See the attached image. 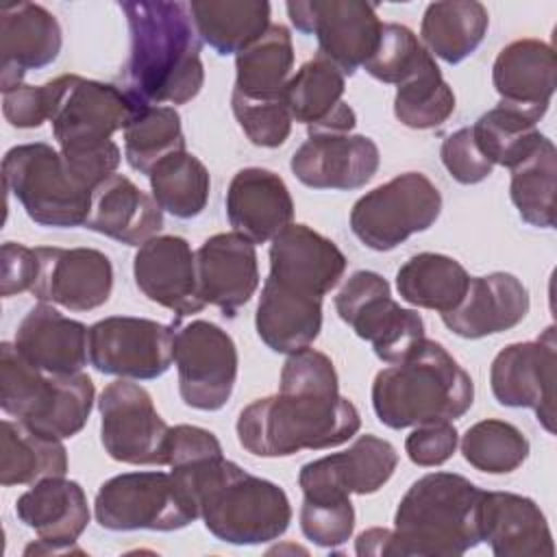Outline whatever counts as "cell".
Returning a JSON list of instances; mask_svg holds the SVG:
<instances>
[{
  "label": "cell",
  "mask_w": 557,
  "mask_h": 557,
  "mask_svg": "<svg viewBox=\"0 0 557 557\" xmlns=\"http://www.w3.org/2000/svg\"><path fill=\"white\" fill-rule=\"evenodd\" d=\"M174 363L178 370V394L198 411L222 409L237 381V346L233 337L213 322H174Z\"/></svg>",
  "instance_id": "cell-12"
},
{
  "label": "cell",
  "mask_w": 557,
  "mask_h": 557,
  "mask_svg": "<svg viewBox=\"0 0 557 557\" xmlns=\"http://www.w3.org/2000/svg\"><path fill=\"white\" fill-rule=\"evenodd\" d=\"M17 352L46 374L83 372L89 359V329L39 302L22 318L15 331Z\"/></svg>",
  "instance_id": "cell-27"
},
{
  "label": "cell",
  "mask_w": 557,
  "mask_h": 557,
  "mask_svg": "<svg viewBox=\"0 0 557 557\" xmlns=\"http://www.w3.org/2000/svg\"><path fill=\"white\" fill-rule=\"evenodd\" d=\"M2 113L15 128H37L50 120V87L20 83L2 91Z\"/></svg>",
  "instance_id": "cell-49"
},
{
  "label": "cell",
  "mask_w": 557,
  "mask_h": 557,
  "mask_svg": "<svg viewBox=\"0 0 557 557\" xmlns=\"http://www.w3.org/2000/svg\"><path fill=\"white\" fill-rule=\"evenodd\" d=\"M172 476L196 503L207 531L226 544H265L278 540L292 522L285 490L248 474L224 455Z\"/></svg>",
  "instance_id": "cell-4"
},
{
  "label": "cell",
  "mask_w": 557,
  "mask_h": 557,
  "mask_svg": "<svg viewBox=\"0 0 557 557\" xmlns=\"http://www.w3.org/2000/svg\"><path fill=\"white\" fill-rule=\"evenodd\" d=\"M39 270L33 296L70 311H91L102 307L113 289V265L96 248H35Z\"/></svg>",
  "instance_id": "cell-18"
},
{
  "label": "cell",
  "mask_w": 557,
  "mask_h": 557,
  "mask_svg": "<svg viewBox=\"0 0 557 557\" xmlns=\"http://www.w3.org/2000/svg\"><path fill=\"white\" fill-rule=\"evenodd\" d=\"M181 150H185V135L174 107H139L124 128V157L139 174L148 176L161 159Z\"/></svg>",
  "instance_id": "cell-41"
},
{
  "label": "cell",
  "mask_w": 557,
  "mask_h": 557,
  "mask_svg": "<svg viewBox=\"0 0 557 557\" xmlns=\"http://www.w3.org/2000/svg\"><path fill=\"white\" fill-rule=\"evenodd\" d=\"M483 492L455 472L420 476L394 513L389 557H459L481 544Z\"/></svg>",
  "instance_id": "cell-5"
},
{
  "label": "cell",
  "mask_w": 557,
  "mask_h": 557,
  "mask_svg": "<svg viewBox=\"0 0 557 557\" xmlns=\"http://www.w3.org/2000/svg\"><path fill=\"white\" fill-rule=\"evenodd\" d=\"M2 178L35 224L52 228L85 226L91 189L72 176L63 154L50 144L35 141L7 150Z\"/></svg>",
  "instance_id": "cell-8"
},
{
  "label": "cell",
  "mask_w": 557,
  "mask_h": 557,
  "mask_svg": "<svg viewBox=\"0 0 557 557\" xmlns=\"http://www.w3.org/2000/svg\"><path fill=\"white\" fill-rule=\"evenodd\" d=\"M346 78L326 57L318 54L302 63L285 85L283 98L294 122L311 133H350L357 124L355 111L342 100Z\"/></svg>",
  "instance_id": "cell-28"
},
{
  "label": "cell",
  "mask_w": 557,
  "mask_h": 557,
  "mask_svg": "<svg viewBox=\"0 0 557 557\" xmlns=\"http://www.w3.org/2000/svg\"><path fill=\"white\" fill-rule=\"evenodd\" d=\"M300 529L309 542L322 548L346 544L355 531V507L350 496L344 498H302Z\"/></svg>",
  "instance_id": "cell-46"
},
{
  "label": "cell",
  "mask_w": 557,
  "mask_h": 557,
  "mask_svg": "<svg viewBox=\"0 0 557 557\" xmlns=\"http://www.w3.org/2000/svg\"><path fill=\"white\" fill-rule=\"evenodd\" d=\"M335 311L385 363L407 359L426 339L420 313L403 309L392 298L389 283L372 270L350 274L335 296Z\"/></svg>",
  "instance_id": "cell-11"
},
{
  "label": "cell",
  "mask_w": 557,
  "mask_h": 557,
  "mask_svg": "<svg viewBox=\"0 0 557 557\" xmlns=\"http://www.w3.org/2000/svg\"><path fill=\"white\" fill-rule=\"evenodd\" d=\"M94 513L109 531H178L200 518L196 503L172 472H124L104 481Z\"/></svg>",
  "instance_id": "cell-9"
},
{
  "label": "cell",
  "mask_w": 557,
  "mask_h": 557,
  "mask_svg": "<svg viewBox=\"0 0 557 557\" xmlns=\"http://www.w3.org/2000/svg\"><path fill=\"white\" fill-rule=\"evenodd\" d=\"M292 74L294 44L289 28L283 24H270L255 44L235 54L233 91L252 100H276L283 98Z\"/></svg>",
  "instance_id": "cell-36"
},
{
  "label": "cell",
  "mask_w": 557,
  "mask_h": 557,
  "mask_svg": "<svg viewBox=\"0 0 557 557\" xmlns=\"http://www.w3.org/2000/svg\"><path fill=\"white\" fill-rule=\"evenodd\" d=\"M361 416L339 394L333 361L313 348L292 352L281 370L278 394L242 409L237 440L257 457H289L305 448H333L357 435Z\"/></svg>",
  "instance_id": "cell-1"
},
{
  "label": "cell",
  "mask_w": 557,
  "mask_h": 557,
  "mask_svg": "<svg viewBox=\"0 0 557 557\" xmlns=\"http://www.w3.org/2000/svg\"><path fill=\"white\" fill-rule=\"evenodd\" d=\"M133 276L148 300L170 309L176 318L205 309L198 296L196 252L178 235H157L141 244L133 259Z\"/></svg>",
  "instance_id": "cell-21"
},
{
  "label": "cell",
  "mask_w": 557,
  "mask_h": 557,
  "mask_svg": "<svg viewBox=\"0 0 557 557\" xmlns=\"http://www.w3.org/2000/svg\"><path fill=\"white\" fill-rule=\"evenodd\" d=\"M57 17L41 4L17 2L0 11V89L24 83V74L50 65L61 52Z\"/></svg>",
  "instance_id": "cell-24"
},
{
  "label": "cell",
  "mask_w": 557,
  "mask_h": 557,
  "mask_svg": "<svg viewBox=\"0 0 557 557\" xmlns=\"http://www.w3.org/2000/svg\"><path fill=\"white\" fill-rule=\"evenodd\" d=\"M50 124L72 176L87 189L115 174L120 148L111 139L124 131L139 107L131 96L111 85L78 74L48 81Z\"/></svg>",
  "instance_id": "cell-3"
},
{
  "label": "cell",
  "mask_w": 557,
  "mask_h": 557,
  "mask_svg": "<svg viewBox=\"0 0 557 557\" xmlns=\"http://www.w3.org/2000/svg\"><path fill=\"white\" fill-rule=\"evenodd\" d=\"M492 83L500 102L544 117L557 85L553 48L531 37L507 44L492 65Z\"/></svg>",
  "instance_id": "cell-31"
},
{
  "label": "cell",
  "mask_w": 557,
  "mask_h": 557,
  "mask_svg": "<svg viewBox=\"0 0 557 557\" xmlns=\"http://www.w3.org/2000/svg\"><path fill=\"white\" fill-rule=\"evenodd\" d=\"M555 326L533 342L505 346L492 361L490 385L494 398L505 407L533 409L540 424L555 433Z\"/></svg>",
  "instance_id": "cell-16"
},
{
  "label": "cell",
  "mask_w": 557,
  "mask_h": 557,
  "mask_svg": "<svg viewBox=\"0 0 557 557\" xmlns=\"http://www.w3.org/2000/svg\"><path fill=\"white\" fill-rule=\"evenodd\" d=\"M85 228L126 246H141L163 228V211L131 178L111 174L91 189Z\"/></svg>",
  "instance_id": "cell-30"
},
{
  "label": "cell",
  "mask_w": 557,
  "mask_h": 557,
  "mask_svg": "<svg viewBox=\"0 0 557 557\" xmlns=\"http://www.w3.org/2000/svg\"><path fill=\"white\" fill-rule=\"evenodd\" d=\"M529 289L509 272L470 276L461 302L442 313L448 331L463 339H481L520 324L529 313Z\"/></svg>",
  "instance_id": "cell-25"
},
{
  "label": "cell",
  "mask_w": 557,
  "mask_h": 557,
  "mask_svg": "<svg viewBox=\"0 0 557 557\" xmlns=\"http://www.w3.org/2000/svg\"><path fill=\"white\" fill-rule=\"evenodd\" d=\"M231 109L246 133V137L259 148H278L292 133V115L285 98L252 100L239 94H231Z\"/></svg>",
  "instance_id": "cell-45"
},
{
  "label": "cell",
  "mask_w": 557,
  "mask_h": 557,
  "mask_svg": "<svg viewBox=\"0 0 557 557\" xmlns=\"http://www.w3.org/2000/svg\"><path fill=\"white\" fill-rule=\"evenodd\" d=\"M440 157H442V163L448 170V174L461 185L481 183L494 170V163L479 150L470 126H463V128L450 133L442 141Z\"/></svg>",
  "instance_id": "cell-47"
},
{
  "label": "cell",
  "mask_w": 557,
  "mask_h": 557,
  "mask_svg": "<svg viewBox=\"0 0 557 557\" xmlns=\"http://www.w3.org/2000/svg\"><path fill=\"white\" fill-rule=\"evenodd\" d=\"M224 205L233 231L252 244L272 242L294 220L285 181L265 168L239 170L228 183Z\"/></svg>",
  "instance_id": "cell-26"
},
{
  "label": "cell",
  "mask_w": 557,
  "mask_h": 557,
  "mask_svg": "<svg viewBox=\"0 0 557 557\" xmlns=\"http://www.w3.org/2000/svg\"><path fill=\"white\" fill-rule=\"evenodd\" d=\"M481 542L496 557H553L555 544L544 511L529 496L483 492Z\"/></svg>",
  "instance_id": "cell-29"
},
{
  "label": "cell",
  "mask_w": 557,
  "mask_h": 557,
  "mask_svg": "<svg viewBox=\"0 0 557 557\" xmlns=\"http://www.w3.org/2000/svg\"><path fill=\"white\" fill-rule=\"evenodd\" d=\"M398 466L396 448L376 435H359L348 450L320 457L300 468L298 485L302 498H344L350 494H374Z\"/></svg>",
  "instance_id": "cell-17"
},
{
  "label": "cell",
  "mask_w": 557,
  "mask_h": 557,
  "mask_svg": "<svg viewBox=\"0 0 557 557\" xmlns=\"http://www.w3.org/2000/svg\"><path fill=\"white\" fill-rule=\"evenodd\" d=\"M381 163L379 146L366 135L311 133L292 154L294 176L311 189H359Z\"/></svg>",
  "instance_id": "cell-19"
},
{
  "label": "cell",
  "mask_w": 557,
  "mask_h": 557,
  "mask_svg": "<svg viewBox=\"0 0 557 557\" xmlns=\"http://www.w3.org/2000/svg\"><path fill=\"white\" fill-rule=\"evenodd\" d=\"M265 0H191L189 13L200 39L218 54H239L270 28Z\"/></svg>",
  "instance_id": "cell-33"
},
{
  "label": "cell",
  "mask_w": 557,
  "mask_h": 557,
  "mask_svg": "<svg viewBox=\"0 0 557 557\" xmlns=\"http://www.w3.org/2000/svg\"><path fill=\"white\" fill-rule=\"evenodd\" d=\"M94 396L89 374H46L15 344H0V407L26 426L59 440L74 437L89 420Z\"/></svg>",
  "instance_id": "cell-7"
},
{
  "label": "cell",
  "mask_w": 557,
  "mask_h": 557,
  "mask_svg": "<svg viewBox=\"0 0 557 557\" xmlns=\"http://www.w3.org/2000/svg\"><path fill=\"white\" fill-rule=\"evenodd\" d=\"M174 324L111 315L89 326V363L120 379L148 381L168 372L174 359Z\"/></svg>",
  "instance_id": "cell-15"
},
{
  "label": "cell",
  "mask_w": 557,
  "mask_h": 557,
  "mask_svg": "<svg viewBox=\"0 0 557 557\" xmlns=\"http://www.w3.org/2000/svg\"><path fill=\"white\" fill-rule=\"evenodd\" d=\"M463 459L487 474H507L518 470L529 457V440L505 420H481L461 437Z\"/></svg>",
  "instance_id": "cell-43"
},
{
  "label": "cell",
  "mask_w": 557,
  "mask_h": 557,
  "mask_svg": "<svg viewBox=\"0 0 557 557\" xmlns=\"http://www.w3.org/2000/svg\"><path fill=\"white\" fill-rule=\"evenodd\" d=\"M20 522L39 535L24 553H81L74 544L89 524V505L81 483L65 476H50L33 483L15 500Z\"/></svg>",
  "instance_id": "cell-20"
},
{
  "label": "cell",
  "mask_w": 557,
  "mask_h": 557,
  "mask_svg": "<svg viewBox=\"0 0 557 557\" xmlns=\"http://www.w3.org/2000/svg\"><path fill=\"white\" fill-rule=\"evenodd\" d=\"M455 111V94L442 78V72L431 59L422 70L398 85L394 96V115L407 128L426 131L442 126Z\"/></svg>",
  "instance_id": "cell-42"
},
{
  "label": "cell",
  "mask_w": 557,
  "mask_h": 557,
  "mask_svg": "<svg viewBox=\"0 0 557 557\" xmlns=\"http://www.w3.org/2000/svg\"><path fill=\"white\" fill-rule=\"evenodd\" d=\"M198 296L233 318L259 287L257 250L239 233H218L196 250Z\"/></svg>",
  "instance_id": "cell-22"
},
{
  "label": "cell",
  "mask_w": 557,
  "mask_h": 557,
  "mask_svg": "<svg viewBox=\"0 0 557 557\" xmlns=\"http://www.w3.org/2000/svg\"><path fill=\"white\" fill-rule=\"evenodd\" d=\"M470 283L466 268L440 252H420L407 259L396 272V289L400 298L413 307L442 313L453 311Z\"/></svg>",
  "instance_id": "cell-37"
},
{
  "label": "cell",
  "mask_w": 557,
  "mask_h": 557,
  "mask_svg": "<svg viewBox=\"0 0 557 557\" xmlns=\"http://www.w3.org/2000/svg\"><path fill=\"white\" fill-rule=\"evenodd\" d=\"M346 272L344 252L307 224L285 226L270 244V278L322 298Z\"/></svg>",
  "instance_id": "cell-23"
},
{
  "label": "cell",
  "mask_w": 557,
  "mask_h": 557,
  "mask_svg": "<svg viewBox=\"0 0 557 557\" xmlns=\"http://www.w3.org/2000/svg\"><path fill=\"white\" fill-rule=\"evenodd\" d=\"M431 59L433 57L411 28L396 22H383L379 46L366 61L363 70L381 83L400 85L422 70Z\"/></svg>",
  "instance_id": "cell-44"
},
{
  "label": "cell",
  "mask_w": 557,
  "mask_h": 557,
  "mask_svg": "<svg viewBox=\"0 0 557 557\" xmlns=\"http://www.w3.org/2000/svg\"><path fill=\"white\" fill-rule=\"evenodd\" d=\"M296 30L315 35L320 54L352 76L374 54L383 22L361 0H292L285 4Z\"/></svg>",
  "instance_id": "cell-14"
},
{
  "label": "cell",
  "mask_w": 557,
  "mask_h": 557,
  "mask_svg": "<svg viewBox=\"0 0 557 557\" xmlns=\"http://www.w3.org/2000/svg\"><path fill=\"white\" fill-rule=\"evenodd\" d=\"M555 178L557 150L544 135L533 152L511 168L509 196L527 224L537 228L555 226Z\"/></svg>",
  "instance_id": "cell-40"
},
{
  "label": "cell",
  "mask_w": 557,
  "mask_h": 557,
  "mask_svg": "<svg viewBox=\"0 0 557 557\" xmlns=\"http://www.w3.org/2000/svg\"><path fill=\"white\" fill-rule=\"evenodd\" d=\"M39 261L35 248H26L15 242L2 244V270H0V294L4 298L22 292H30L37 278Z\"/></svg>",
  "instance_id": "cell-50"
},
{
  "label": "cell",
  "mask_w": 557,
  "mask_h": 557,
  "mask_svg": "<svg viewBox=\"0 0 557 557\" xmlns=\"http://www.w3.org/2000/svg\"><path fill=\"white\" fill-rule=\"evenodd\" d=\"M131 33L124 65V91L137 107L185 104L205 83L202 39L194 26L189 2L126 0L120 2Z\"/></svg>",
  "instance_id": "cell-2"
},
{
  "label": "cell",
  "mask_w": 557,
  "mask_h": 557,
  "mask_svg": "<svg viewBox=\"0 0 557 557\" xmlns=\"http://www.w3.org/2000/svg\"><path fill=\"white\" fill-rule=\"evenodd\" d=\"M440 211V189L424 174L405 172L352 205L350 231L363 246L387 252L413 233L431 228Z\"/></svg>",
  "instance_id": "cell-10"
},
{
  "label": "cell",
  "mask_w": 557,
  "mask_h": 557,
  "mask_svg": "<svg viewBox=\"0 0 557 557\" xmlns=\"http://www.w3.org/2000/svg\"><path fill=\"white\" fill-rule=\"evenodd\" d=\"M98 411L100 440L111 459L131 466H168L170 426L141 385L128 379L109 383L100 392Z\"/></svg>",
  "instance_id": "cell-13"
},
{
  "label": "cell",
  "mask_w": 557,
  "mask_h": 557,
  "mask_svg": "<svg viewBox=\"0 0 557 557\" xmlns=\"http://www.w3.org/2000/svg\"><path fill=\"white\" fill-rule=\"evenodd\" d=\"M542 115L524 111L505 102L485 111L470 128L479 150L494 163L503 168L518 165L533 148L542 141L537 122Z\"/></svg>",
  "instance_id": "cell-38"
},
{
  "label": "cell",
  "mask_w": 557,
  "mask_h": 557,
  "mask_svg": "<svg viewBox=\"0 0 557 557\" xmlns=\"http://www.w3.org/2000/svg\"><path fill=\"white\" fill-rule=\"evenodd\" d=\"M0 429V483L4 487L65 476L67 450L59 437L44 435L20 420H2Z\"/></svg>",
  "instance_id": "cell-35"
},
{
  "label": "cell",
  "mask_w": 557,
  "mask_h": 557,
  "mask_svg": "<svg viewBox=\"0 0 557 557\" xmlns=\"http://www.w3.org/2000/svg\"><path fill=\"white\" fill-rule=\"evenodd\" d=\"M357 555L361 557H389L392 550V529H368L359 533L355 544Z\"/></svg>",
  "instance_id": "cell-51"
},
{
  "label": "cell",
  "mask_w": 557,
  "mask_h": 557,
  "mask_svg": "<svg viewBox=\"0 0 557 557\" xmlns=\"http://www.w3.org/2000/svg\"><path fill=\"white\" fill-rule=\"evenodd\" d=\"M261 342L274 352L292 355L309 348L322 329V298L265 278L255 313Z\"/></svg>",
  "instance_id": "cell-32"
},
{
  "label": "cell",
  "mask_w": 557,
  "mask_h": 557,
  "mask_svg": "<svg viewBox=\"0 0 557 557\" xmlns=\"http://www.w3.org/2000/svg\"><path fill=\"white\" fill-rule=\"evenodd\" d=\"M474 400V383L435 339H424L407 359L383 368L372 383V407L381 424L407 429L457 420Z\"/></svg>",
  "instance_id": "cell-6"
},
{
  "label": "cell",
  "mask_w": 557,
  "mask_h": 557,
  "mask_svg": "<svg viewBox=\"0 0 557 557\" xmlns=\"http://www.w3.org/2000/svg\"><path fill=\"white\" fill-rule=\"evenodd\" d=\"M154 202L178 220L200 215L209 200L211 178L205 163L187 150L161 159L148 174Z\"/></svg>",
  "instance_id": "cell-39"
},
{
  "label": "cell",
  "mask_w": 557,
  "mask_h": 557,
  "mask_svg": "<svg viewBox=\"0 0 557 557\" xmlns=\"http://www.w3.org/2000/svg\"><path fill=\"white\" fill-rule=\"evenodd\" d=\"M459 444V433L450 420L418 424L405 440L407 457L422 468L442 466L453 457Z\"/></svg>",
  "instance_id": "cell-48"
},
{
  "label": "cell",
  "mask_w": 557,
  "mask_h": 557,
  "mask_svg": "<svg viewBox=\"0 0 557 557\" xmlns=\"http://www.w3.org/2000/svg\"><path fill=\"white\" fill-rule=\"evenodd\" d=\"M490 15L476 0L431 2L424 9L420 37L429 54L455 65L470 57L487 35Z\"/></svg>",
  "instance_id": "cell-34"
}]
</instances>
